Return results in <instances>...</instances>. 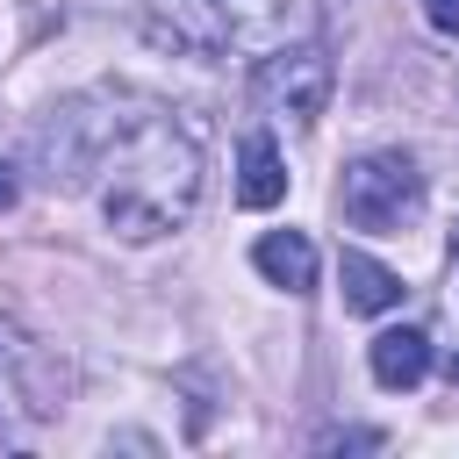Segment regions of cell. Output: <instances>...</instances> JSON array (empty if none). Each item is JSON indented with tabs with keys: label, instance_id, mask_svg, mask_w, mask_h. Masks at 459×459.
Returning a JSON list of instances; mask_svg holds the SVG:
<instances>
[{
	"label": "cell",
	"instance_id": "8fae6325",
	"mask_svg": "<svg viewBox=\"0 0 459 459\" xmlns=\"http://www.w3.org/2000/svg\"><path fill=\"white\" fill-rule=\"evenodd\" d=\"M423 22L445 29V36H459V0H423Z\"/></svg>",
	"mask_w": 459,
	"mask_h": 459
},
{
	"label": "cell",
	"instance_id": "5b68a950",
	"mask_svg": "<svg viewBox=\"0 0 459 459\" xmlns=\"http://www.w3.org/2000/svg\"><path fill=\"white\" fill-rule=\"evenodd\" d=\"M251 93H258V108H265L273 122L308 129V122L323 115V100H330V50H323V43H308V36H294V43L265 50V57H258Z\"/></svg>",
	"mask_w": 459,
	"mask_h": 459
},
{
	"label": "cell",
	"instance_id": "8992f818",
	"mask_svg": "<svg viewBox=\"0 0 459 459\" xmlns=\"http://www.w3.org/2000/svg\"><path fill=\"white\" fill-rule=\"evenodd\" d=\"M0 366H7L14 394L29 402V416H50V409H57V366H50V351H43L36 337H22L14 323H0Z\"/></svg>",
	"mask_w": 459,
	"mask_h": 459
},
{
	"label": "cell",
	"instance_id": "277c9868",
	"mask_svg": "<svg viewBox=\"0 0 459 459\" xmlns=\"http://www.w3.org/2000/svg\"><path fill=\"white\" fill-rule=\"evenodd\" d=\"M337 208L351 230H373V237H402L416 215H423V172L409 151H366L344 165L337 179Z\"/></svg>",
	"mask_w": 459,
	"mask_h": 459
},
{
	"label": "cell",
	"instance_id": "3957f363",
	"mask_svg": "<svg viewBox=\"0 0 459 459\" xmlns=\"http://www.w3.org/2000/svg\"><path fill=\"white\" fill-rule=\"evenodd\" d=\"M129 108H136V93H86V100L50 108V122L36 129L43 179H50V186H79L86 172H100V158L115 151V136H122Z\"/></svg>",
	"mask_w": 459,
	"mask_h": 459
},
{
	"label": "cell",
	"instance_id": "30bf717a",
	"mask_svg": "<svg viewBox=\"0 0 459 459\" xmlns=\"http://www.w3.org/2000/svg\"><path fill=\"white\" fill-rule=\"evenodd\" d=\"M237 201H244V208L287 201V165H280L273 136H244V151H237Z\"/></svg>",
	"mask_w": 459,
	"mask_h": 459
},
{
	"label": "cell",
	"instance_id": "4fadbf2b",
	"mask_svg": "<svg viewBox=\"0 0 459 459\" xmlns=\"http://www.w3.org/2000/svg\"><path fill=\"white\" fill-rule=\"evenodd\" d=\"M452 258H459V230H452Z\"/></svg>",
	"mask_w": 459,
	"mask_h": 459
},
{
	"label": "cell",
	"instance_id": "6da1fadb",
	"mask_svg": "<svg viewBox=\"0 0 459 459\" xmlns=\"http://www.w3.org/2000/svg\"><path fill=\"white\" fill-rule=\"evenodd\" d=\"M201 129L179 115V108H158V100H136L115 151L100 158V215L115 237L129 244H151V237H172L186 230L194 201H201Z\"/></svg>",
	"mask_w": 459,
	"mask_h": 459
},
{
	"label": "cell",
	"instance_id": "9c48e42d",
	"mask_svg": "<svg viewBox=\"0 0 459 459\" xmlns=\"http://www.w3.org/2000/svg\"><path fill=\"white\" fill-rule=\"evenodd\" d=\"M337 280H344V308H359V316L402 308V273L380 265V258H366V251H344L337 258Z\"/></svg>",
	"mask_w": 459,
	"mask_h": 459
},
{
	"label": "cell",
	"instance_id": "7a4b0ae2",
	"mask_svg": "<svg viewBox=\"0 0 459 459\" xmlns=\"http://www.w3.org/2000/svg\"><path fill=\"white\" fill-rule=\"evenodd\" d=\"M308 29V0H151V36L179 50H280Z\"/></svg>",
	"mask_w": 459,
	"mask_h": 459
},
{
	"label": "cell",
	"instance_id": "7c38bea8",
	"mask_svg": "<svg viewBox=\"0 0 459 459\" xmlns=\"http://www.w3.org/2000/svg\"><path fill=\"white\" fill-rule=\"evenodd\" d=\"M7 201H14V165L0 158V208H7Z\"/></svg>",
	"mask_w": 459,
	"mask_h": 459
},
{
	"label": "cell",
	"instance_id": "ba28073f",
	"mask_svg": "<svg viewBox=\"0 0 459 459\" xmlns=\"http://www.w3.org/2000/svg\"><path fill=\"white\" fill-rule=\"evenodd\" d=\"M366 366H373V380H380V387H416V380L430 373V337H423L416 323L380 330V337L366 344Z\"/></svg>",
	"mask_w": 459,
	"mask_h": 459
},
{
	"label": "cell",
	"instance_id": "52a82bcc",
	"mask_svg": "<svg viewBox=\"0 0 459 459\" xmlns=\"http://www.w3.org/2000/svg\"><path fill=\"white\" fill-rule=\"evenodd\" d=\"M251 265H258L273 287H287V294H308V287H316V244H308L301 230H265V237L251 244Z\"/></svg>",
	"mask_w": 459,
	"mask_h": 459
}]
</instances>
